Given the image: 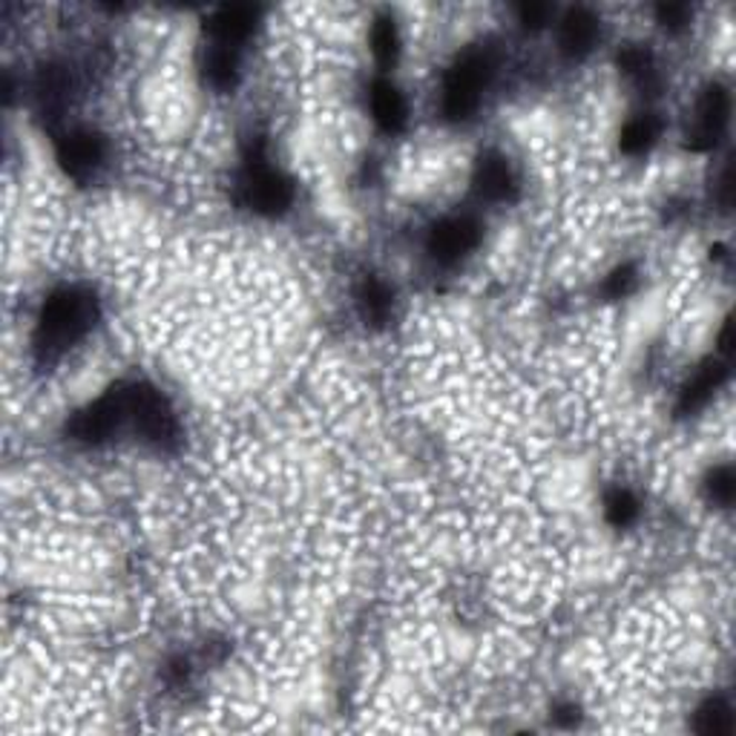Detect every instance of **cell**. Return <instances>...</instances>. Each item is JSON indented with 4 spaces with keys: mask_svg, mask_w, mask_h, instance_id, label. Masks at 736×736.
<instances>
[{
    "mask_svg": "<svg viewBox=\"0 0 736 736\" xmlns=\"http://www.w3.org/2000/svg\"><path fill=\"white\" fill-rule=\"evenodd\" d=\"M98 320V302L83 288H61L43 302L36 328V355L41 362H52L70 351L92 331Z\"/></svg>",
    "mask_w": 736,
    "mask_h": 736,
    "instance_id": "1",
    "label": "cell"
},
{
    "mask_svg": "<svg viewBox=\"0 0 736 736\" xmlns=\"http://www.w3.org/2000/svg\"><path fill=\"white\" fill-rule=\"evenodd\" d=\"M495 72V58L489 49H466L458 61L451 63L444 81L440 110L449 121H466L478 110L480 92Z\"/></svg>",
    "mask_w": 736,
    "mask_h": 736,
    "instance_id": "2",
    "label": "cell"
},
{
    "mask_svg": "<svg viewBox=\"0 0 736 736\" xmlns=\"http://www.w3.org/2000/svg\"><path fill=\"white\" fill-rule=\"evenodd\" d=\"M242 199L250 210H257L262 216H279L286 213L294 202V185L286 173H279L277 167L268 161L265 147L250 145L245 153V170H242Z\"/></svg>",
    "mask_w": 736,
    "mask_h": 736,
    "instance_id": "3",
    "label": "cell"
},
{
    "mask_svg": "<svg viewBox=\"0 0 736 736\" xmlns=\"http://www.w3.org/2000/svg\"><path fill=\"white\" fill-rule=\"evenodd\" d=\"M127 424L156 449L179 446V420L150 382H127Z\"/></svg>",
    "mask_w": 736,
    "mask_h": 736,
    "instance_id": "4",
    "label": "cell"
},
{
    "mask_svg": "<svg viewBox=\"0 0 736 736\" xmlns=\"http://www.w3.org/2000/svg\"><path fill=\"white\" fill-rule=\"evenodd\" d=\"M127 424V386H116L107 395H101L96 404L78 411L70 420L67 431L78 444L98 446L110 440L121 426Z\"/></svg>",
    "mask_w": 736,
    "mask_h": 736,
    "instance_id": "5",
    "label": "cell"
},
{
    "mask_svg": "<svg viewBox=\"0 0 736 736\" xmlns=\"http://www.w3.org/2000/svg\"><path fill=\"white\" fill-rule=\"evenodd\" d=\"M58 165L70 179L83 181L98 173V167L105 165V139L92 130H70L58 139Z\"/></svg>",
    "mask_w": 736,
    "mask_h": 736,
    "instance_id": "6",
    "label": "cell"
},
{
    "mask_svg": "<svg viewBox=\"0 0 736 736\" xmlns=\"http://www.w3.org/2000/svg\"><path fill=\"white\" fill-rule=\"evenodd\" d=\"M480 222L473 216H449L429 233V253L438 262H458L480 245Z\"/></svg>",
    "mask_w": 736,
    "mask_h": 736,
    "instance_id": "7",
    "label": "cell"
},
{
    "mask_svg": "<svg viewBox=\"0 0 736 736\" xmlns=\"http://www.w3.org/2000/svg\"><path fill=\"white\" fill-rule=\"evenodd\" d=\"M728 90L714 83V87H708V92L699 98V107H696V121L688 132L690 150H710V147H716V141L723 139L725 127H728Z\"/></svg>",
    "mask_w": 736,
    "mask_h": 736,
    "instance_id": "8",
    "label": "cell"
},
{
    "mask_svg": "<svg viewBox=\"0 0 736 736\" xmlns=\"http://www.w3.org/2000/svg\"><path fill=\"white\" fill-rule=\"evenodd\" d=\"M259 12L253 7H225L219 12H213L205 23L208 29L210 43H219V47L239 49L257 29Z\"/></svg>",
    "mask_w": 736,
    "mask_h": 736,
    "instance_id": "9",
    "label": "cell"
},
{
    "mask_svg": "<svg viewBox=\"0 0 736 736\" xmlns=\"http://www.w3.org/2000/svg\"><path fill=\"white\" fill-rule=\"evenodd\" d=\"M473 188L480 199L487 202H507L515 193V170L507 161V156L500 153H487L480 156L478 167H475V179Z\"/></svg>",
    "mask_w": 736,
    "mask_h": 736,
    "instance_id": "10",
    "label": "cell"
},
{
    "mask_svg": "<svg viewBox=\"0 0 736 736\" xmlns=\"http://www.w3.org/2000/svg\"><path fill=\"white\" fill-rule=\"evenodd\" d=\"M601 23L590 9H573L564 14L561 27H558V47L567 58H584L596 47Z\"/></svg>",
    "mask_w": 736,
    "mask_h": 736,
    "instance_id": "11",
    "label": "cell"
},
{
    "mask_svg": "<svg viewBox=\"0 0 736 736\" xmlns=\"http://www.w3.org/2000/svg\"><path fill=\"white\" fill-rule=\"evenodd\" d=\"M728 377V362H705L694 371V377L688 380V386L682 389L679 397V411L682 415H694V411L705 409L710 404V397L719 391V386Z\"/></svg>",
    "mask_w": 736,
    "mask_h": 736,
    "instance_id": "12",
    "label": "cell"
},
{
    "mask_svg": "<svg viewBox=\"0 0 736 736\" xmlns=\"http://www.w3.org/2000/svg\"><path fill=\"white\" fill-rule=\"evenodd\" d=\"M371 112H375L377 127L386 132H400L406 127V119H409L404 92L397 90L395 83L382 81V78L371 83Z\"/></svg>",
    "mask_w": 736,
    "mask_h": 736,
    "instance_id": "13",
    "label": "cell"
},
{
    "mask_svg": "<svg viewBox=\"0 0 736 736\" xmlns=\"http://www.w3.org/2000/svg\"><path fill=\"white\" fill-rule=\"evenodd\" d=\"M205 78L216 90H230L239 81V49L210 43L205 52Z\"/></svg>",
    "mask_w": 736,
    "mask_h": 736,
    "instance_id": "14",
    "label": "cell"
},
{
    "mask_svg": "<svg viewBox=\"0 0 736 736\" xmlns=\"http://www.w3.org/2000/svg\"><path fill=\"white\" fill-rule=\"evenodd\" d=\"M659 119L656 116H636V119H630L625 125V130H621V150H625L627 156H639V153H647L650 147H654V141L659 139Z\"/></svg>",
    "mask_w": 736,
    "mask_h": 736,
    "instance_id": "15",
    "label": "cell"
},
{
    "mask_svg": "<svg viewBox=\"0 0 736 736\" xmlns=\"http://www.w3.org/2000/svg\"><path fill=\"white\" fill-rule=\"evenodd\" d=\"M694 728L705 736H728L734 734V708L723 696H714L699 708Z\"/></svg>",
    "mask_w": 736,
    "mask_h": 736,
    "instance_id": "16",
    "label": "cell"
},
{
    "mask_svg": "<svg viewBox=\"0 0 736 736\" xmlns=\"http://www.w3.org/2000/svg\"><path fill=\"white\" fill-rule=\"evenodd\" d=\"M371 52H375L380 67H391L400 52V36H397V23L391 21L389 14H382L371 23Z\"/></svg>",
    "mask_w": 736,
    "mask_h": 736,
    "instance_id": "17",
    "label": "cell"
},
{
    "mask_svg": "<svg viewBox=\"0 0 736 736\" xmlns=\"http://www.w3.org/2000/svg\"><path fill=\"white\" fill-rule=\"evenodd\" d=\"M391 291L380 279H366L360 288V308L366 314V320L382 322L391 314Z\"/></svg>",
    "mask_w": 736,
    "mask_h": 736,
    "instance_id": "18",
    "label": "cell"
},
{
    "mask_svg": "<svg viewBox=\"0 0 736 736\" xmlns=\"http://www.w3.org/2000/svg\"><path fill=\"white\" fill-rule=\"evenodd\" d=\"M618 67L625 76H630L633 81H639L641 87H654L656 83V67L654 58L645 47H625L621 56H618Z\"/></svg>",
    "mask_w": 736,
    "mask_h": 736,
    "instance_id": "19",
    "label": "cell"
},
{
    "mask_svg": "<svg viewBox=\"0 0 736 736\" xmlns=\"http://www.w3.org/2000/svg\"><path fill=\"white\" fill-rule=\"evenodd\" d=\"M605 515L613 527H630L639 518V500L630 489H613L605 500Z\"/></svg>",
    "mask_w": 736,
    "mask_h": 736,
    "instance_id": "20",
    "label": "cell"
},
{
    "mask_svg": "<svg viewBox=\"0 0 736 736\" xmlns=\"http://www.w3.org/2000/svg\"><path fill=\"white\" fill-rule=\"evenodd\" d=\"M705 493H708V498L714 500L716 507H730L736 495L734 469L728 464L716 466L714 473L708 475V480H705Z\"/></svg>",
    "mask_w": 736,
    "mask_h": 736,
    "instance_id": "21",
    "label": "cell"
},
{
    "mask_svg": "<svg viewBox=\"0 0 736 736\" xmlns=\"http://www.w3.org/2000/svg\"><path fill=\"white\" fill-rule=\"evenodd\" d=\"M636 279L639 277H636V268H633V265H618L616 271L605 279L601 291L610 299H625L627 294H633V288H636Z\"/></svg>",
    "mask_w": 736,
    "mask_h": 736,
    "instance_id": "22",
    "label": "cell"
},
{
    "mask_svg": "<svg viewBox=\"0 0 736 736\" xmlns=\"http://www.w3.org/2000/svg\"><path fill=\"white\" fill-rule=\"evenodd\" d=\"M656 14H659V23H665V27H670V29H679L690 21V9L679 7V3H667V7H659L656 9Z\"/></svg>",
    "mask_w": 736,
    "mask_h": 736,
    "instance_id": "23",
    "label": "cell"
},
{
    "mask_svg": "<svg viewBox=\"0 0 736 736\" xmlns=\"http://www.w3.org/2000/svg\"><path fill=\"white\" fill-rule=\"evenodd\" d=\"M549 14H553V9L547 7V3H527V7L518 9V18H521L524 27H544V23L549 21Z\"/></svg>",
    "mask_w": 736,
    "mask_h": 736,
    "instance_id": "24",
    "label": "cell"
}]
</instances>
